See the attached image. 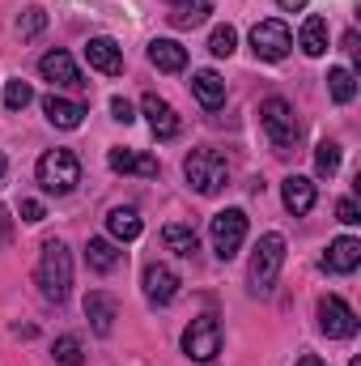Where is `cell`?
I'll list each match as a JSON object with an SVG mask.
<instances>
[{
	"instance_id": "6da1fadb",
	"label": "cell",
	"mask_w": 361,
	"mask_h": 366,
	"mask_svg": "<svg viewBox=\"0 0 361 366\" xmlns=\"http://www.w3.org/2000/svg\"><path fill=\"white\" fill-rule=\"evenodd\" d=\"M34 281H39V294H43L47 302H64V298H68V290H73V252H68L60 239H47V243H43Z\"/></svg>"
},
{
	"instance_id": "7a4b0ae2",
	"label": "cell",
	"mask_w": 361,
	"mask_h": 366,
	"mask_svg": "<svg viewBox=\"0 0 361 366\" xmlns=\"http://www.w3.org/2000/svg\"><path fill=\"white\" fill-rule=\"evenodd\" d=\"M183 175L200 196H217L230 183V162H225L221 149H191L187 162H183Z\"/></svg>"
},
{
	"instance_id": "3957f363",
	"label": "cell",
	"mask_w": 361,
	"mask_h": 366,
	"mask_svg": "<svg viewBox=\"0 0 361 366\" xmlns=\"http://www.w3.org/2000/svg\"><path fill=\"white\" fill-rule=\"evenodd\" d=\"M34 175H39V187H43V192H51V196H68V192L81 183V162H77L73 149H47V154L39 158Z\"/></svg>"
},
{
	"instance_id": "277c9868",
	"label": "cell",
	"mask_w": 361,
	"mask_h": 366,
	"mask_svg": "<svg viewBox=\"0 0 361 366\" xmlns=\"http://www.w3.org/2000/svg\"><path fill=\"white\" fill-rule=\"evenodd\" d=\"M280 264H285V239L280 234H264L255 243V256H251V294H272L276 277H280Z\"/></svg>"
},
{
	"instance_id": "5b68a950",
	"label": "cell",
	"mask_w": 361,
	"mask_h": 366,
	"mask_svg": "<svg viewBox=\"0 0 361 366\" xmlns=\"http://www.w3.org/2000/svg\"><path fill=\"white\" fill-rule=\"evenodd\" d=\"M260 119H264V132L272 137L276 149H293V145H298L302 124H298V115H293V107H289L285 98H264Z\"/></svg>"
},
{
	"instance_id": "8992f818",
	"label": "cell",
	"mask_w": 361,
	"mask_h": 366,
	"mask_svg": "<svg viewBox=\"0 0 361 366\" xmlns=\"http://www.w3.org/2000/svg\"><path fill=\"white\" fill-rule=\"evenodd\" d=\"M183 354L191 362H213L221 354V324L217 315H195L183 332Z\"/></svg>"
},
{
	"instance_id": "52a82bcc",
	"label": "cell",
	"mask_w": 361,
	"mask_h": 366,
	"mask_svg": "<svg viewBox=\"0 0 361 366\" xmlns=\"http://www.w3.org/2000/svg\"><path fill=\"white\" fill-rule=\"evenodd\" d=\"M208 234H213V252H217L221 260H234L238 247L247 243V213H243V209H221V213L213 217Z\"/></svg>"
},
{
	"instance_id": "ba28073f",
	"label": "cell",
	"mask_w": 361,
	"mask_h": 366,
	"mask_svg": "<svg viewBox=\"0 0 361 366\" xmlns=\"http://www.w3.org/2000/svg\"><path fill=\"white\" fill-rule=\"evenodd\" d=\"M289 47H293V34H289V26H285V21H276V17L260 21V26L251 30V51H255L260 60H268V64L285 60V56H289Z\"/></svg>"
},
{
	"instance_id": "9c48e42d",
	"label": "cell",
	"mask_w": 361,
	"mask_h": 366,
	"mask_svg": "<svg viewBox=\"0 0 361 366\" xmlns=\"http://www.w3.org/2000/svg\"><path fill=\"white\" fill-rule=\"evenodd\" d=\"M319 332L332 337V341H349V337L357 332V315H353V307H349L345 298H336V294L319 298Z\"/></svg>"
},
{
	"instance_id": "30bf717a",
	"label": "cell",
	"mask_w": 361,
	"mask_h": 366,
	"mask_svg": "<svg viewBox=\"0 0 361 366\" xmlns=\"http://www.w3.org/2000/svg\"><path fill=\"white\" fill-rule=\"evenodd\" d=\"M141 285H145V298L153 302V307H171L175 298H179V273L171 269V264H149L145 277H141Z\"/></svg>"
},
{
	"instance_id": "8fae6325",
	"label": "cell",
	"mask_w": 361,
	"mask_h": 366,
	"mask_svg": "<svg viewBox=\"0 0 361 366\" xmlns=\"http://www.w3.org/2000/svg\"><path fill=\"white\" fill-rule=\"evenodd\" d=\"M86 60H90V69L106 73V77H119L123 73V47L111 34H93L90 43H86Z\"/></svg>"
},
{
	"instance_id": "7c38bea8",
	"label": "cell",
	"mask_w": 361,
	"mask_h": 366,
	"mask_svg": "<svg viewBox=\"0 0 361 366\" xmlns=\"http://www.w3.org/2000/svg\"><path fill=\"white\" fill-rule=\"evenodd\" d=\"M141 111H145V119H149V128H153V137H158V141L179 137V115H175V107H171L166 98L145 94V98H141Z\"/></svg>"
},
{
	"instance_id": "4fadbf2b",
	"label": "cell",
	"mask_w": 361,
	"mask_h": 366,
	"mask_svg": "<svg viewBox=\"0 0 361 366\" xmlns=\"http://www.w3.org/2000/svg\"><path fill=\"white\" fill-rule=\"evenodd\" d=\"M39 73H43V81H51V86H60V90H73V86H81V73H77V64H73V56L68 51H47L43 60H39Z\"/></svg>"
},
{
	"instance_id": "5bb4252c",
	"label": "cell",
	"mask_w": 361,
	"mask_h": 366,
	"mask_svg": "<svg viewBox=\"0 0 361 366\" xmlns=\"http://www.w3.org/2000/svg\"><path fill=\"white\" fill-rule=\"evenodd\" d=\"M315 196H319V187L310 175H289L285 187H280V200H285V209L293 213V217H306L310 209H315Z\"/></svg>"
},
{
	"instance_id": "9a60e30c",
	"label": "cell",
	"mask_w": 361,
	"mask_h": 366,
	"mask_svg": "<svg viewBox=\"0 0 361 366\" xmlns=\"http://www.w3.org/2000/svg\"><path fill=\"white\" fill-rule=\"evenodd\" d=\"M43 115H47V124H56V128L73 132V128H81V119H86V107H81V102H73V98L47 94V98H43Z\"/></svg>"
},
{
	"instance_id": "2e32d148",
	"label": "cell",
	"mask_w": 361,
	"mask_h": 366,
	"mask_svg": "<svg viewBox=\"0 0 361 366\" xmlns=\"http://www.w3.org/2000/svg\"><path fill=\"white\" fill-rule=\"evenodd\" d=\"M86 320H90V328L98 332V337H111V328H115V320H119L115 298H111V294H102V290L86 294Z\"/></svg>"
},
{
	"instance_id": "e0dca14e",
	"label": "cell",
	"mask_w": 361,
	"mask_h": 366,
	"mask_svg": "<svg viewBox=\"0 0 361 366\" xmlns=\"http://www.w3.org/2000/svg\"><path fill=\"white\" fill-rule=\"evenodd\" d=\"M106 167H111L115 175H145V179L158 175V158L136 154V149H111V154H106Z\"/></svg>"
},
{
	"instance_id": "ac0fdd59",
	"label": "cell",
	"mask_w": 361,
	"mask_h": 366,
	"mask_svg": "<svg viewBox=\"0 0 361 366\" xmlns=\"http://www.w3.org/2000/svg\"><path fill=\"white\" fill-rule=\"evenodd\" d=\"M357 264H361V239H353V234L332 239V247H327V256H323V269H332V273H353Z\"/></svg>"
},
{
	"instance_id": "d6986e66",
	"label": "cell",
	"mask_w": 361,
	"mask_h": 366,
	"mask_svg": "<svg viewBox=\"0 0 361 366\" xmlns=\"http://www.w3.org/2000/svg\"><path fill=\"white\" fill-rule=\"evenodd\" d=\"M149 64L158 73H183L187 69V47L175 43V39H153L149 43Z\"/></svg>"
},
{
	"instance_id": "ffe728a7",
	"label": "cell",
	"mask_w": 361,
	"mask_h": 366,
	"mask_svg": "<svg viewBox=\"0 0 361 366\" xmlns=\"http://www.w3.org/2000/svg\"><path fill=\"white\" fill-rule=\"evenodd\" d=\"M106 230H111V239L132 243V239L145 230V222H141V213H136L132 204H119V209H111V213H106Z\"/></svg>"
},
{
	"instance_id": "44dd1931",
	"label": "cell",
	"mask_w": 361,
	"mask_h": 366,
	"mask_svg": "<svg viewBox=\"0 0 361 366\" xmlns=\"http://www.w3.org/2000/svg\"><path fill=\"white\" fill-rule=\"evenodd\" d=\"M191 94H195L208 111H217V107L225 102V81H221L213 69H195V73H191Z\"/></svg>"
},
{
	"instance_id": "7402d4cb",
	"label": "cell",
	"mask_w": 361,
	"mask_h": 366,
	"mask_svg": "<svg viewBox=\"0 0 361 366\" xmlns=\"http://www.w3.org/2000/svg\"><path fill=\"white\" fill-rule=\"evenodd\" d=\"M86 264H90L93 273H115V269L123 264V252H119L111 239H90V243H86Z\"/></svg>"
},
{
	"instance_id": "603a6c76",
	"label": "cell",
	"mask_w": 361,
	"mask_h": 366,
	"mask_svg": "<svg viewBox=\"0 0 361 366\" xmlns=\"http://www.w3.org/2000/svg\"><path fill=\"white\" fill-rule=\"evenodd\" d=\"M298 47H302L306 56H323V51H327V21H323L319 13H310V17L302 21V34H298Z\"/></svg>"
},
{
	"instance_id": "cb8c5ba5",
	"label": "cell",
	"mask_w": 361,
	"mask_h": 366,
	"mask_svg": "<svg viewBox=\"0 0 361 366\" xmlns=\"http://www.w3.org/2000/svg\"><path fill=\"white\" fill-rule=\"evenodd\" d=\"M327 94H332V98H336L340 107H345V102H353V98H357V73H353V69H340V64H336V69L327 73Z\"/></svg>"
},
{
	"instance_id": "d4e9b609",
	"label": "cell",
	"mask_w": 361,
	"mask_h": 366,
	"mask_svg": "<svg viewBox=\"0 0 361 366\" xmlns=\"http://www.w3.org/2000/svg\"><path fill=\"white\" fill-rule=\"evenodd\" d=\"M208 13H213V0H191V4H183V9H175V13H171V21H175V26H183V30H191V26H200Z\"/></svg>"
},
{
	"instance_id": "484cf974",
	"label": "cell",
	"mask_w": 361,
	"mask_h": 366,
	"mask_svg": "<svg viewBox=\"0 0 361 366\" xmlns=\"http://www.w3.org/2000/svg\"><path fill=\"white\" fill-rule=\"evenodd\" d=\"M315 171H319L323 179H332V175L340 171V145H336V141H319V149H315Z\"/></svg>"
},
{
	"instance_id": "4316f807",
	"label": "cell",
	"mask_w": 361,
	"mask_h": 366,
	"mask_svg": "<svg viewBox=\"0 0 361 366\" xmlns=\"http://www.w3.org/2000/svg\"><path fill=\"white\" fill-rule=\"evenodd\" d=\"M162 243L175 252V256H195V234L187 226H166L162 230Z\"/></svg>"
},
{
	"instance_id": "83f0119b",
	"label": "cell",
	"mask_w": 361,
	"mask_h": 366,
	"mask_svg": "<svg viewBox=\"0 0 361 366\" xmlns=\"http://www.w3.org/2000/svg\"><path fill=\"white\" fill-rule=\"evenodd\" d=\"M51 358L60 366H81L86 362V354H81V341L77 337H60L56 345H51Z\"/></svg>"
},
{
	"instance_id": "f1b7e54d",
	"label": "cell",
	"mask_w": 361,
	"mask_h": 366,
	"mask_svg": "<svg viewBox=\"0 0 361 366\" xmlns=\"http://www.w3.org/2000/svg\"><path fill=\"white\" fill-rule=\"evenodd\" d=\"M43 26H47V13H43L39 4H30V9L17 17V34H21V39H39V34H43Z\"/></svg>"
},
{
	"instance_id": "f546056e",
	"label": "cell",
	"mask_w": 361,
	"mask_h": 366,
	"mask_svg": "<svg viewBox=\"0 0 361 366\" xmlns=\"http://www.w3.org/2000/svg\"><path fill=\"white\" fill-rule=\"evenodd\" d=\"M234 47H238V30L234 26H217L208 34V51L213 56H234Z\"/></svg>"
},
{
	"instance_id": "4dcf8cb0",
	"label": "cell",
	"mask_w": 361,
	"mask_h": 366,
	"mask_svg": "<svg viewBox=\"0 0 361 366\" xmlns=\"http://www.w3.org/2000/svg\"><path fill=\"white\" fill-rule=\"evenodd\" d=\"M30 98H34V90H30L21 77L4 81V107H9V111H26V107H30Z\"/></svg>"
},
{
	"instance_id": "1f68e13d",
	"label": "cell",
	"mask_w": 361,
	"mask_h": 366,
	"mask_svg": "<svg viewBox=\"0 0 361 366\" xmlns=\"http://www.w3.org/2000/svg\"><path fill=\"white\" fill-rule=\"evenodd\" d=\"M336 217H340L345 226H357V222H361L357 200H353V196H340V204H336Z\"/></svg>"
},
{
	"instance_id": "d6a6232c",
	"label": "cell",
	"mask_w": 361,
	"mask_h": 366,
	"mask_svg": "<svg viewBox=\"0 0 361 366\" xmlns=\"http://www.w3.org/2000/svg\"><path fill=\"white\" fill-rule=\"evenodd\" d=\"M111 115H115L119 124H132V119H136V115H132V102H128V98H119V94L111 98Z\"/></svg>"
},
{
	"instance_id": "836d02e7",
	"label": "cell",
	"mask_w": 361,
	"mask_h": 366,
	"mask_svg": "<svg viewBox=\"0 0 361 366\" xmlns=\"http://www.w3.org/2000/svg\"><path fill=\"white\" fill-rule=\"evenodd\" d=\"M43 217H47V213H43V204H39V200H21V222H30V226H34V222H43Z\"/></svg>"
},
{
	"instance_id": "e575fe53",
	"label": "cell",
	"mask_w": 361,
	"mask_h": 366,
	"mask_svg": "<svg viewBox=\"0 0 361 366\" xmlns=\"http://www.w3.org/2000/svg\"><path fill=\"white\" fill-rule=\"evenodd\" d=\"M4 239H9V209L0 204V243H4Z\"/></svg>"
},
{
	"instance_id": "d590c367",
	"label": "cell",
	"mask_w": 361,
	"mask_h": 366,
	"mask_svg": "<svg viewBox=\"0 0 361 366\" xmlns=\"http://www.w3.org/2000/svg\"><path fill=\"white\" fill-rule=\"evenodd\" d=\"M298 366H327V362H323L319 354H302V358H298Z\"/></svg>"
},
{
	"instance_id": "8d00e7d4",
	"label": "cell",
	"mask_w": 361,
	"mask_h": 366,
	"mask_svg": "<svg viewBox=\"0 0 361 366\" xmlns=\"http://www.w3.org/2000/svg\"><path fill=\"white\" fill-rule=\"evenodd\" d=\"M4 171H9V162H4V154H0V179H4Z\"/></svg>"
},
{
	"instance_id": "74e56055",
	"label": "cell",
	"mask_w": 361,
	"mask_h": 366,
	"mask_svg": "<svg viewBox=\"0 0 361 366\" xmlns=\"http://www.w3.org/2000/svg\"><path fill=\"white\" fill-rule=\"evenodd\" d=\"M171 4H175V9H183V4H191V0H171Z\"/></svg>"
},
{
	"instance_id": "f35d334b",
	"label": "cell",
	"mask_w": 361,
	"mask_h": 366,
	"mask_svg": "<svg viewBox=\"0 0 361 366\" xmlns=\"http://www.w3.org/2000/svg\"><path fill=\"white\" fill-rule=\"evenodd\" d=\"M349 366H361V362H357V358H353V362H349Z\"/></svg>"
}]
</instances>
